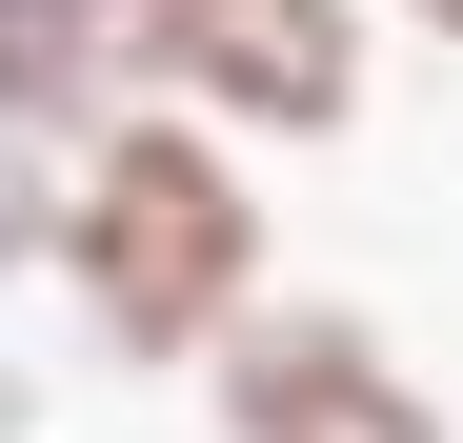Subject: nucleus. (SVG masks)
<instances>
[{"instance_id":"nucleus-1","label":"nucleus","mask_w":463,"mask_h":443,"mask_svg":"<svg viewBox=\"0 0 463 443\" xmlns=\"http://www.w3.org/2000/svg\"><path fill=\"white\" fill-rule=\"evenodd\" d=\"M61 282H81L101 363H202L262 303V182H242V141L182 121V101H121L81 162H61Z\"/></svg>"},{"instance_id":"nucleus-4","label":"nucleus","mask_w":463,"mask_h":443,"mask_svg":"<svg viewBox=\"0 0 463 443\" xmlns=\"http://www.w3.org/2000/svg\"><path fill=\"white\" fill-rule=\"evenodd\" d=\"M121 101H141L121 0H0V121H21V141H101Z\"/></svg>"},{"instance_id":"nucleus-3","label":"nucleus","mask_w":463,"mask_h":443,"mask_svg":"<svg viewBox=\"0 0 463 443\" xmlns=\"http://www.w3.org/2000/svg\"><path fill=\"white\" fill-rule=\"evenodd\" d=\"M202 363H222V383H202L222 443H443V403L403 383V343L343 323V303H242Z\"/></svg>"},{"instance_id":"nucleus-5","label":"nucleus","mask_w":463,"mask_h":443,"mask_svg":"<svg viewBox=\"0 0 463 443\" xmlns=\"http://www.w3.org/2000/svg\"><path fill=\"white\" fill-rule=\"evenodd\" d=\"M21 262H61V162L0 121V282H21Z\"/></svg>"},{"instance_id":"nucleus-2","label":"nucleus","mask_w":463,"mask_h":443,"mask_svg":"<svg viewBox=\"0 0 463 443\" xmlns=\"http://www.w3.org/2000/svg\"><path fill=\"white\" fill-rule=\"evenodd\" d=\"M121 61L222 141H343L363 121V0H121Z\"/></svg>"},{"instance_id":"nucleus-6","label":"nucleus","mask_w":463,"mask_h":443,"mask_svg":"<svg viewBox=\"0 0 463 443\" xmlns=\"http://www.w3.org/2000/svg\"><path fill=\"white\" fill-rule=\"evenodd\" d=\"M403 21H423V41H463V0H403Z\"/></svg>"}]
</instances>
